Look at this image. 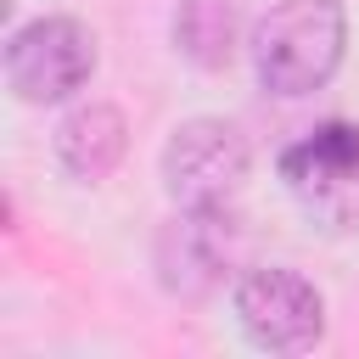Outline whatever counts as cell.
Segmentation results:
<instances>
[{"mask_svg": "<svg viewBox=\"0 0 359 359\" xmlns=\"http://www.w3.org/2000/svg\"><path fill=\"white\" fill-rule=\"evenodd\" d=\"M95 73V34L79 17H39L6 39V84L28 107L67 101Z\"/></svg>", "mask_w": 359, "mask_h": 359, "instance_id": "3", "label": "cell"}, {"mask_svg": "<svg viewBox=\"0 0 359 359\" xmlns=\"http://www.w3.org/2000/svg\"><path fill=\"white\" fill-rule=\"evenodd\" d=\"M236 320H241V331L258 348L297 353V348L320 342V331H325V297L297 269L269 264V269H247L236 280Z\"/></svg>", "mask_w": 359, "mask_h": 359, "instance_id": "5", "label": "cell"}, {"mask_svg": "<svg viewBox=\"0 0 359 359\" xmlns=\"http://www.w3.org/2000/svg\"><path fill=\"white\" fill-rule=\"evenodd\" d=\"M286 191L331 230L359 224V129L353 123H320L309 140L286 146L280 157Z\"/></svg>", "mask_w": 359, "mask_h": 359, "instance_id": "4", "label": "cell"}, {"mask_svg": "<svg viewBox=\"0 0 359 359\" xmlns=\"http://www.w3.org/2000/svg\"><path fill=\"white\" fill-rule=\"evenodd\" d=\"M252 146L224 118H191L163 146V185L180 208H230L247 185Z\"/></svg>", "mask_w": 359, "mask_h": 359, "instance_id": "2", "label": "cell"}, {"mask_svg": "<svg viewBox=\"0 0 359 359\" xmlns=\"http://www.w3.org/2000/svg\"><path fill=\"white\" fill-rule=\"evenodd\" d=\"M342 45H348L342 0H280L252 28V67H258L264 90L309 95L337 73Z\"/></svg>", "mask_w": 359, "mask_h": 359, "instance_id": "1", "label": "cell"}, {"mask_svg": "<svg viewBox=\"0 0 359 359\" xmlns=\"http://www.w3.org/2000/svg\"><path fill=\"white\" fill-rule=\"evenodd\" d=\"M174 45L196 67H224L236 56V6L230 0H180V11H174Z\"/></svg>", "mask_w": 359, "mask_h": 359, "instance_id": "8", "label": "cell"}, {"mask_svg": "<svg viewBox=\"0 0 359 359\" xmlns=\"http://www.w3.org/2000/svg\"><path fill=\"white\" fill-rule=\"evenodd\" d=\"M129 151V123L112 101H84L56 123V163L73 180H107Z\"/></svg>", "mask_w": 359, "mask_h": 359, "instance_id": "7", "label": "cell"}, {"mask_svg": "<svg viewBox=\"0 0 359 359\" xmlns=\"http://www.w3.org/2000/svg\"><path fill=\"white\" fill-rule=\"evenodd\" d=\"M236 264V219L230 208H180V219L157 236V275L174 297H208L224 286Z\"/></svg>", "mask_w": 359, "mask_h": 359, "instance_id": "6", "label": "cell"}]
</instances>
